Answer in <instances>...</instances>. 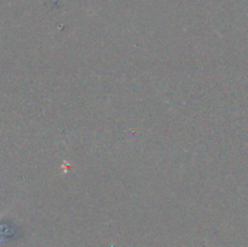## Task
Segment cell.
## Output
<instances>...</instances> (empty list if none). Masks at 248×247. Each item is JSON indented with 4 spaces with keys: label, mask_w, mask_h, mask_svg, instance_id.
Returning <instances> with one entry per match:
<instances>
[{
    "label": "cell",
    "mask_w": 248,
    "mask_h": 247,
    "mask_svg": "<svg viewBox=\"0 0 248 247\" xmlns=\"http://www.w3.org/2000/svg\"><path fill=\"white\" fill-rule=\"evenodd\" d=\"M2 216H4V213H1V215H0V219H1V217Z\"/></svg>",
    "instance_id": "cell-2"
},
{
    "label": "cell",
    "mask_w": 248,
    "mask_h": 247,
    "mask_svg": "<svg viewBox=\"0 0 248 247\" xmlns=\"http://www.w3.org/2000/svg\"><path fill=\"white\" fill-rule=\"evenodd\" d=\"M5 240H6V239H5V237H0V242H1V241H5Z\"/></svg>",
    "instance_id": "cell-1"
}]
</instances>
